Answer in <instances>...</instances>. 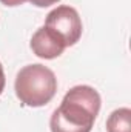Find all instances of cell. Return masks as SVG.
I'll list each match as a JSON object with an SVG mask.
<instances>
[{
  "instance_id": "cell-1",
  "label": "cell",
  "mask_w": 131,
  "mask_h": 132,
  "mask_svg": "<svg viewBox=\"0 0 131 132\" xmlns=\"http://www.w3.org/2000/svg\"><path fill=\"white\" fill-rule=\"evenodd\" d=\"M102 98L88 85H77L65 94L49 120L51 132H91Z\"/></svg>"
},
{
  "instance_id": "cell-2",
  "label": "cell",
  "mask_w": 131,
  "mask_h": 132,
  "mask_svg": "<svg viewBox=\"0 0 131 132\" xmlns=\"http://www.w3.org/2000/svg\"><path fill=\"white\" fill-rule=\"evenodd\" d=\"M16 95L30 108H42L54 98L57 92L56 74L40 63L23 66L16 77Z\"/></svg>"
},
{
  "instance_id": "cell-3",
  "label": "cell",
  "mask_w": 131,
  "mask_h": 132,
  "mask_svg": "<svg viewBox=\"0 0 131 132\" xmlns=\"http://www.w3.org/2000/svg\"><path fill=\"white\" fill-rule=\"evenodd\" d=\"M45 26L53 29L57 35H60L65 42L66 48L76 45L80 37H82V19L77 12L76 8L68 6V5H60L54 8L45 20Z\"/></svg>"
},
{
  "instance_id": "cell-4",
  "label": "cell",
  "mask_w": 131,
  "mask_h": 132,
  "mask_svg": "<svg viewBox=\"0 0 131 132\" xmlns=\"http://www.w3.org/2000/svg\"><path fill=\"white\" fill-rule=\"evenodd\" d=\"M30 45L34 54L45 60H53V59L60 57L66 49L63 38L46 26L39 28L33 34Z\"/></svg>"
},
{
  "instance_id": "cell-5",
  "label": "cell",
  "mask_w": 131,
  "mask_h": 132,
  "mask_svg": "<svg viewBox=\"0 0 131 132\" xmlns=\"http://www.w3.org/2000/svg\"><path fill=\"white\" fill-rule=\"evenodd\" d=\"M106 132H131L130 108H119L110 114L106 120Z\"/></svg>"
},
{
  "instance_id": "cell-6",
  "label": "cell",
  "mask_w": 131,
  "mask_h": 132,
  "mask_svg": "<svg viewBox=\"0 0 131 132\" xmlns=\"http://www.w3.org/2000/svg\"><path fill=\"white\" fill-rule=\"evenodd\" d=\"M30 2L33 3L34 6H37V8H48V6H51V5L59 3L60 0H30Z\"/></svg>"
},
{
  "instance_id": "cell-7",
  "label": "cell",
  "mask_w": 131,
  "mask_h": 132,
  "mask_svg": "<svg viewBox=\"0 0 131 132\" xmlns=\"http://www.w3.org/2000/svg\"><path fill=\"white\" fill-rule=\"evenodd\" d=\"M28 0H0V3H3L5 6H9V8H14V6H20L23 3H26Z\"/></svg>"
},
{
  "instance_id": "cell-8",
  "label": "cell",
  "mask_w": 131,
  "mask_h": 132,
  "mask_svg": "<svg viewBox=\"0 0 131 132\" xmlns=\"http://www.w3.org/2000/svg\"><path fill=\"white\" fill-rule=\"evenodd\" d=\"M5 85H6L5 71H3V66H2V62H0V95H2V92L5 91Z\"/></svg>"
}]
</instances>
